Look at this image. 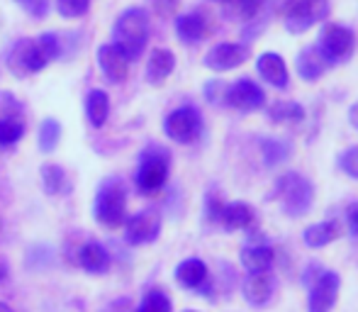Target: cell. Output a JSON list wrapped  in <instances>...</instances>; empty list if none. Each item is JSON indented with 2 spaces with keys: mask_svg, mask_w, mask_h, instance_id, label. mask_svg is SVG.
I'll return each mask as SVG.
<instances>
[{
  "mask_svg": "<svg viewBox=\"0 0 358 312\" xmlns=\"http://www.w3.org/2000/svg\"><path fill=\"white\" fill-rule=\"evenodd\" d=\"M115 47L127 57V62H137L142 57L146 39H149V15L142 8H127L117 17L113 27Z\"/></svg>",
  "mask_w": 358,
  "mask_h": 312,
  "instance_id": "6da1fadb",
  "label": "cell"
},
{
  "mask_svg": "<svg viewBox=\"0 0 358 312\" xmlns=\"http://www.w3.org/2000/svg\"><path fill=\"white\" fill-rule=\"evenodd\" d=\"M275 198L287 218H302L315 205V185L305 176L287 171L275 180Z\"/></svg>",
  "mask_w": 358,
  "mask_h": 312,
  "instance_id": "7a4b0ae2",
  "label": "cell"
},
{
  "mask_svg": "<svg viewBox=\"0 0 358 312\" xmlns=\"http://www.w3.org/2000/svg\"><path fill=\"white\" fill-rule=\"evenodd\" d=\"M93 213L95 220L108 229H117L120 225H124V218H127V193H124L122 183L117 178H108L98 188Z\"/></svg>",
  "mask_w": 358,
  "mask_h": 312,
  "instance_id": "3957f363",
  "label": "cell"
},
{
  "mask_svg": "<svg viewBox=\"0 0 358 312\" xmlns=\"http://www.w3.org/2000/svg\"><path fill=\"white\" fill-rule=\"evenodd\" d=\"M354 47H356V37L349 27L344 24H324V29L320 32V44L317 49L324 57L327 66H339V64H346L351 57H354Z\"/></svg>",
  "mask_w": 358,
  "mask_h": 312,
  "instance_id": "277c9868",
  "label": "cell"
},
{
  "mask_svg": "<svg viewBox=\"0 0 358 312\" xmlns=\"http://www.w3.org/2000/svg\"><path fill=\"white\" fill-rule=\"evenodd\" d=\"M329 5L327 0H285L283 3V22L285 29L292 34H302L327 17Z\"/></svg>",
  "mask_w": 358,
  "mask_h": 312,
  "instance_id": "5b68a950",
  "label": "cell"
},
{
  "mask_svg": "<svg viewBox=\"0 0 358 312\" xmlns=\"http://www.w3.org/2000/svg\"><path fill=\"white\" fill-rule=\"evenodd\" d=\"M169 154L164 149H149V152L142 154V161H139L137 169V188L142 193H156L159 188H164L166 178H169Z\"/></svg>",
  "mask_w": 358,
  "mask_h": 312,
  "instance_id": "8992f818",
  "label": "cell"
},
{
  "mask_svg": "<svg viewBox=\"0 0 358 312\" xmlns=\"http://www.w3.org/2000/svg\"><path fill=\"white\" fill-rule=\"evenodd\" d=\"M200 129H203V118L195 108L183 105V108L173 110L169 118L164 120V132L169 139L178 144H190L198 139Z\"/></svg>",
  "mask_w": 358,
  "mask_h": 312,
  "instance_id": "52a82bcc",
  "label": "cell"
},
{
  "mask_svg": "<svg viewBox=\"0 0 358 312\" xmlns=\"http://www.w3.org/2000/svg\"><path fill=\"white\" fill-rule=\"evenodd\" d=\"M47 59L42 57L37 42L34 39H20L15 42V47L10 49L8 66L15 76H29V73H39L47 66Z\"/></svg>",
  "mask_w": 358,
  "mask_h": 312,
  "instance_id": "ba28073f",
  "label": "cell"
},
{
  "mask_svg": "<svg viewBox=\"0 0 358 312\" xmlns=\"http://www.w3.org/2000/svg\"><path fill=\"white\" fill-rule=\"evenodd\" d=\"M339 285L341 278L334 271H322L315 281L310 283V312H331L339 298Z\"/></svg>",
  "mask_w": 358,
  "mask_h": 312,
  "instance_id": "9c48e42d",
  "label": "cell"
},
{
  "mask_svg": "<svg viewBox=\"0 0 358 312\" xmlns=\"http://www.w3.org/2000/svg\"><path fill=\"white\" fill-rule=\"evenodd\" d=\"M224 103L229 105V108L239 110V113H254V110L264 108L266 95L251 78H239L236 83H231L229 88H227Z\"/></svg>",
  "mask_w": 358,
  "mask_h": 312,
  "instance_id": "30bf717a",
  "label": "cell"
},
{
  "mask_svg": "<svg viewBox=\"0 0 358 312\" xmlns=\"http://www.w3.org/2000/svg\"><path fill=\"white\" fill-rule=\"evenodd\" d=\"M246 57H249V47L224 42V44H217V47H213L205 54V66H208L210 71L224 73V71H231V69H239L241 64L246 62Z\"/></svg>",
  "mask_w": 358,
  "mask_h": 312,
  "instance_id": "8fae6325",
  "label": "cell"
},
{
  "mask_svg": "<svg viewBox=\"0 0 358 312\" xmlns=\"http://www.w3.org/2000/svg\"><path fill=\"white\" fill-rule=\"evenodd\" d=\"M161 232V218L154 210H142V213L132 215L124 220V236L129 244H149Z\"/></svg>",
  "mask_w": 358,
  "mask_h": 312,
  "instance_id": "7c38bea8",
  "label": "cell"
},
{
  "mask_svg": "<svg viewBox=\"0 0 358 312\" xmlns=\"http://www.w3.org/2000/svg\"><path fill=\"white\" fill-rule=\"evenodd\" d=\"M98 66L110 83H122L129 73V62L115 44H103L98 49Z\"/></svg>",
  "mask_w": 358,
  "mask_h": 312,
  "instance_id": "4fadbf2b",
  "label": "cell"
},
{
  "mask_svg": "<svg viewBox=\"0 0 358 312\" xmlns=\"http://www.w3.org/2000/svg\"><path fill=\"white\" fill-rule=\"evenodd\" d=\"M275 295V278L273 274L264 271V274H251L244 281V300L254 308H264L273 300Z\"/></svg>",
  "mask_w": 358,
  "mask_h": 312,
  "instance_id": "5bb4252c",
  "label": "cell"
},
{
  "mask_svg": "<svg viewBox=\"0 0 358 312\" xmlns=\"http://www.w3.org/2000/svg\"><path fill=\"white\" fill-rule=\"evenodd\" d=\"M256 71H259V76L266 80L268 85H273V88L283 90L287 88V83H290V76H287V66L283 62V57L275 52H264L259 59H256Z\"/></svg>",
  "mask_w": 358,
  "mask_h": 312,
  "instance_id": "9a60e30c",
  "label": "cell"
},
{
  "mask_svg": "<svg viewBox=\"0 0 358 312\" xmlns=\"http://www.w3.org/2000/svg\"><path fill=\"white\" fill-rule=\"evenodd\" d=\"M239 259H241V266H244L249 274H264V271H271L275 254L266 241L254 239L251 244H246L244 249H241Z\"/></svg>",
  "mask_w": 358,
  "mask_h": 312,
  "instance_id": "2e32d148",
  "label": "cell"
},
{
  "mask_svg": "<svg viewBox=\"0 0 358 312\" xmlns=\"http://www.w3.org/2000/svg\"><path fill=\"white\" fill-rule=\"evenodd\" d=\"M254 220L256 213L249 203H229V205H222L217 222L224 229H229V232H236V229H249L254 225Z\"/></svg>",
  "mask_w": 358,
  "mask_h": 312,
  "instance_id": "e0dca14e",
  "label": "cell"
},
{
  "mask_svg": "<svg viewBox=\"0 0 358 312\" xmlns=\"http://www.w3.org/2000/svg\"><path fill=\"white\" fill-rule=\"evenodd\" d=\"M341 232H344V227H341L339 220H324V222L310 225V227L302 232V241H305L310 249H322V246L339 239Z\"/></svg>",
  "mask_w": 358,
  "mask_h": 312,
  "instance_id": "ac0fdd59",
  "label": "cell"
},
{
  "mask_svg": "<svg viewBox=\"0 0 358 312\" xmlns=\"http://www.w3.org/2000/svg\"><path fill=\"white\" fill-rule=\"evenodd\" d=\"M78 266L95 276L105 274V271L110 269L108 249H105L103 244H98V241H88V244H83L78 249Z\"/></svg>",
  "mask_w": 358,
  "mask_h": 312,
  "instance_id": "d6986e66",
  "label": "cell"
},
{
  "mask_svg": "<svg viewBox=\"0 0 358 312\" xmlns=\"http://www.w3.org/2000/svg\"><path fill=\"white\" fill-rule=\"evenodd\" d=\"M176 281L188 290H203L208 283V266L200 259H185L176 269Z\"/></svg>",
  "mask_w": 358,
  "mask_h": 312,
  "instance_id": "ffe728a7",
  "label": "cell"
},
{
  "mask_svg": "<svg viewBox=\"0 0 358 312\" xmlns=\"http://www.w3.org/2000/svg\"><path fill=\"white\" fill-rule=\"evenodd\" d=\"M173 69H176L173 52H169V49H154L149 57V64H146V80L151 85H161L173 73Z\"/></svg>",
  "mask_w": 358,
  "mask_h": 312,
  "instance_id": "44dd1931",
  "label": "cell"
},
{
  "mask_svg": "<svg viewBox=\"0 0 358 312\" xmlns=\"http://www.w3.org/2000/svg\"><path fill=\"white\" fill-rule=\"evenodd\" d=\"M295 69H297V73H300L302 80H310V83H315V80L324 73L327 62H324V57H322L320 49L307 47V49H302V52L297 54Z\"/></svg>",
  "mask_w": 358,
  "mask_h": 312,
  "instance_id": "7402d4cb",
  "label": "cell"
},
{
  "mask_svg": "<svg viewBox=\"0 0 358 312\" xmlns=\"http://www.w3.org/2000/svg\"><path fill=\"white\" fill-rule=\"evenodd\" d=\"M205 32H208V24H205V17L200 13L180 15V17L176 20V34H178L180 42L198 44L200 39L205 37Z\"/></svg>",
  "mask_w": 358,
  "mask_h": 312,
  "instance_id": "603a6c76",
  "label": "cell"
},
{
  "mask_svg": "<svg viewBox=\"0 0 358 312\" xmlns=\"http://www.w3.org/2000/svg\"><path fill=\"white\" fill-rule=\"evenodd\" d=\"M108 115H110V98L105 90L95 88L88 93L85 98V118L93 127H103L108 122Z\"/></svg>",
  "mask_w": 358,
  "mask_h": 312,
  "instance_id": "cb8c5ba5",
  "label": "cell"
},
{
  "mask_svg": "<svg viewBox=\"0 0 358 312\" xmlns=\"http://www.w3.org/2000/svg\"><path fill=\"white\" fill-rule=\"evenodd\" d=\"M259 147H261V156H264V164L268 166V169L283 164L292 154V144L280 137H264L259 142Z\"/></svg>",
  "mask_w": 358,
  "mask_h": 312,
  "instance_id": "d4e9b609",
  "label": "cell"
},
{
  "mask_svg": "<svg viewBox=\"0 0 358 312\" xmlns=\"http://www.w3.org/2000/svg\"><path fill=\"white\" fill-rule=\"evenodd\" d=\"M268 118L275 125H297L305 120V108L300 103H292V100H278L271 105Z\"/></svg>",
  "mask_w": 358,
  "mask_h": 312,
  "instance_id": "484cf974",
  "label": "cell"
},
{
  "mask_svg": "<svg viewBox=\"0 0 358 312\" xmlns=\"http://www.w3.org/2000/svg\"><path fill=\"white\" fill-rule=\"evenodd\" d=\"M39 176H42V188L47 195H59V193H64V190H69L66 171H64L62 166H57V164L42 166Z\"/></svg>",
  "mask_w": 358,
  "mask_h": 312,
  "instance_id": "4316f807",
  "label": "cell"
},
{
  "mask_svg": "<svg viewBox=\"0 0 358 312\" xmlns=\"http://www.w3.org/2000/svg\"><path fill=\"white\" fill-rule=\"evenodd\" d=\"M22 134H24L22 115H13V118L0 120V147H13L15 142H20Z\"/></svg>",
  "mask_w": 358,
  "mask_h": 312,
  "instance_id": "83f0119b",
  "label": "cell"
},
{
  "mask_svg": "<svg viewBox=\"0 0 358 312\" xmlns=\"http://www.w3.org/2000/svg\"><path fill=\"white\" fill-rule=\"evenodd\" d=\"M59 139H62V125L54 118H47L39 127V149L47 154H52L57 149Z\"/></svg>",
  "mask_w": 358,
  "mask_h": 312,
  "instance_id": "f1b7e54d",
  "label": "cell"
},
{
  "mask_svg": "<svg viewBox=\"0 0 358 312\" xmlns=\"http://www.w3.org/2000/svg\"><path fill=\"white\" fill-rule=\"evenodd\" d=\"M173 305H171V298L164 293V290H149L144 295V300L139 303V308L134 312H171Z\"/></svg>",
  "mask_w": 358,
  "mask_h": 312,
  "instance_id": "f546056e",
  "label": "cell"
},
{
  "mask_svg": "<svg viewBox=\"0 0 358 312\" xmlns=\"http://www.w3.org/2000/svg\"><path fill=\"white\" fill-rule=\"evenodd\" d=\"M34 42H37L39 52H42V57L47 59V62H54V59L59 57V52H62V42H59V37L54 32L39 34V37H34Z\"/></svg>",
  "mask_w": 358,
  "mask_h": 312,
  "instance_id": "4dcf8cb0",
  "label": "cell"
},
{
  "mask_svg": "<svg viewBox=\"0 0 358 312\" xmlns=\"http://www.w3.org/2000/svg\"><path fill=\"white\" fill-rule=\"evenodd\" d=\"M90 8V0H57V10L62 17L66 20H76L83 17Z\"/></svg>",
  "mask_w": 358,
  "mask_h": 312,
  "instance_id": "1f68e13d",
  "label": "cell"
},
{
  "mask_svg": "<svg viewBox=\"0 0 358 312\" xmlns=\"http://www.w3.org/2000/svg\"><path fill=\"white\" fill-rule=\"evenodd\" d=\"M231 3H234V13L246 22L256 20L264 10V0H231Z\"/></svg>",
  "mask_w": 358,
  "mask_h": 312,
  "instance_id": "d6a6232c",
  "label": "cell"
},
{
  "mask_svg": "<svg viewBox=\"0 0 358 312\" xmlns=\"http://www.w3.org/2000/svg\"><path fill=\"white\" fill-rule=\"evenodd\" d=\"M13 115H22V105L17 103L13 93H0V120L3 118H13Z\"/></svg>",
  "mask_w": 358,
  "mask_h": 312,
  "instance_id": "836d02e7",
  "label": "cell"
},
{
  "mask_svg": "<svg viewBox=\"0 0 358 312\" xmlns=\"http://www.w3.org/2000/svg\"><path fill=\"white\" fill-rule=\"evenodd\" d=\"M339 166L346 171V176L358 180V147L346 149V152L339 156Z\"/></svg>",
  "mask_w": 358,
  "mask_h": 312,
  "instance_id": "e575fe53",
  "label": "cell"
},
{
  "mask_svg": "<svg viewBox=\"0 0 358 312\" xmlns=\"http://www.w3.org/2000/svg\"><path fill=\"white\" fill-rule=\"evenodd\" d=\"M224 95H227V85H222L220 80H213V83L205 85V98L210 103H220V98H224Z\"/></svg>",
  "mask_w": 358,
  "mask_h": 312,
  "instance_id": "d590c367",
  "label": "cell"
},
{
  "mask_svg": "<svg viewBox=\"0 0 358 312\" xmlns=\"http://www.w3.org/2000/svg\"><path fill=\"white\" fill-rule=\"evenodd\" d=\"M154 8L159 15H164V17H169V15L176 13V8H178V0H154Z\"/></svg>",
  "mask_w": 358,
  "mask_h": 312,
  "instance_id": "8d00e7d4",
  "label": "cell"
},
{
  "mask_svg": "<svg viewBox=\"0 0 358 312\" xmlns=\"http://www.w3.org/2000/svg\"><path fill=\"white\" fill-rule=\"evenodd\" d=\"M346 222H349L351 232L358 236V200H356V203H351L349 208H346Z\"/></svg>",
  "mask_w": 358,
  "mask_h": 312,
  "instance_id": "74e56055",
  "label": "cell"
},
{
  "mask_svg": "<svg viewBox=\"0 0 358 312\" xmlns=\"http://www.w3.org/2000/svg\"><path fill=\"white\" fill-rule=\"evenodd\" d=\"M222 205H224V203H220V200H217L215 195H210V198H208V208H205V213H208V218L213 220V222H217V220H220Z\"/></svg>",
  "mask_w": 358,
  "mask_h": 312,
  "instance_id": "f35d334b",
  "label": "cell"
},
{
  "mask_svg": "<svg viewBox=\"0 0 358 312\" xmlns=\"http://www.w3.org/2000/svg\"><path fill=\"white\" fill-rule=\"evenodd\" d=\"M49 5L47 0H32V15L34 17H42V15H47Z\"/></svg>",
  "mask_w": 358,
  "mask_h": 312,
  "instance_id": "ab89813d",
  "label": "cell"
},
{
  "mask_svg": "<svg viewBox=\"0 0 358 312\" xmlns=\"http://www.w3.org/2000/svg\"><path fill=\"white\" fill-rule=\"evenodd\" d=\"M349 120H351V125L358 129V103L351 105V110H349Z\"/></svg>",
  "mask_w": 358,
  "mask_h": 312,
  "instance_id": "60d3db41",
  "label": "cell"
},
{
  "mask_svg": "<svg viewBox=\"0 0 358 312\" xmlns=\"http://www.w3.org/2000/svg\"><path fill=\"white\" fill-rule=\"evenodd\" d=\"M0 312H13V308H10V305H5V303H0Z\"/></svg>",
  "mask_w": 358,
  "mask_h": 312,
  "instance_id": "b9f144b4",
  "label": "cell"
},
{
  "mask_svg": "<svg viewBox=\"0 0 358 312\" xmlns=\"http://www.w3.org/2000/svg\"><path fill=\"white\" fill-rule=\"evenodd\" d=\"M20 3H32V0H20Z\"/></svg>",
  "mask_w": 358,
  "mask_h": 312,
  "instance_id": "7bdbcfd3",
  "label": "cell"
},
{
  "mask_svg": "<svg viewBox=\"0 0 358 312\" xmlns=\"http://www.w3.org/2000/svg\"><path fill=\"white\" fill-rule=\"evenodd\" d=\"M217 3H229V0H217Z\"/></svg>",
  "mask_w": 358,
  "mask_h": 312,
  "instance_id": "ee69618b",
  "label": "cell"
},
{
  "mask_svg": "<svg viewBox=\"0 0 358 312\" xmlns=\"http://www.w3.org/2000/svg\"><path fill=\"white\" fill-rule=\"evenodd\" d=\"M183 312H198V310H183Z\"/></svg>",
  "mask_w": 358,
  "mask_h": 312,
  "instance_id": "f6af8a7d",
  "label": "cell"
}]
</instances>
